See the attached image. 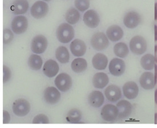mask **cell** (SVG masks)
<instances>
[{
    "label": "cell",
    "instance_id": "6da1fadb",
    "mask_svg": "<svg viewBox=\"0 0 157 128\" xmlns=\"http://www.w3.org/2000/svg\"><path fill=\"white\" fill-rule=\"evenodd\" d=\"M75 30L69 24L63 23L58 26L56 35L58 41L62 43H67L75 37Z\"/></svg>",
    "mask_w": 157,
    "mask_h": 128
},
{
    "label": "cell",
    "instance_id": "7a4b0ae2",
    "mask_svg": "<svg viewBox=\"0 0 157 128\" xmlns=\"http://www.w3.org/2000/svg\"><path fill=\"white\" fill-rule=\"evenodd\" d=\"M129 45L131 51L136 55H142L147 50V42L144 38L140 35L132 38Z\"/></svg>",
    "mask_w": 157,
    "mask_h": 128
},
{
    "label": "cell",
    "instance_id": "3957f363",
    "mask_svg": "<svg viewBox=\"0 0 157 128\" xmlns=\"http://www.w3.org/2000/svg\"><path fill=\"white\" fill-rule=\"evenodd\" d=\"M54 84L58 90L65 92L72 87V79L69 75L63 72L57 76L54 80Z\"/></svg>",
    "mask_w": 157,
    "mask_h": 128
},
{
    "label": "cell",
    "instance_id": "277c9868",
    "mask_svg": "<svg viewBox=\"0 0 157 128\" xmlns=\"http://www.w3.org/2000/svg\"><path fill=\"white\" fill-rule=\"evenodd\" d=\"M13 112L18 117L26 116L30 111V104L24 99H18L13 104Z\"/></svg>",
    "mask_w": 157,
    "mask_h": 128
},
{
    "label": "cell",
    "instance_id": "5b68a950",
    "mask_svg": "<svg viewBox=\"0 0 157 128\" xmlns=\"http://www.w3.org/2000/svg\"><path fill=\"white\" fill-rule=\"evenodd\" d=\"M48 46V42L45 37L38 35L33 38L31 43V50L34 53L41 54L44 53Z\"/></svg>",
    "mask_w": 157,
    "mask_h": 128
},
{
    "label": "cell",
    "instance_id": "8992f818",
    "mask_svg": "<svg viewBox=\"0 0 157 128\" xmlns=\"http://www.w3.org/2000/svg\"><path fill=\"white\" fill-rule=\"evenodd\" d=\"M109 44L107 36L103 33H97L94 34L91 39V45L94 49L102 51L106 49Z\"/></svg>",
    "mask_w": 157,
    "mask_h": 128
},
{
    "label": "cell",
    "instance_id": "52a82bcc",
    "mask_svg": "<svg viewBox=\"0 0 157 128\" xmlns=\"http://www.w3.org/2000/svg\"><path fill=\"white\" fill-rule=\"evenodd\" d=\"M49 12V6L46 2L38 1L36 2L31 8L30 13L36 19H41L45 17Z\"/></svg>",
    "mask_w": 157,
    "mask_h": 128
},
{
    "label": "cell",
    "instance_id": "ba28073f",
    "mask_svg": "<svg viewBox=\"0 0 157 128\" xmlns=\"http://www.w3.org/2000/svg\"><path fill=\"white\" fill-rule=\"evenodd\" d=\"M101 115L103 120L108 122H113L118 116V109L117 107L110 104H106L102 107Z\"/></svg>",
    "mask_w": 157,
    "mask_h": 128
},
{
    "label": "cell",
    "instance_id": "9c48e42d",
    "mask_svg": "<svg viewBox=\"0 0 157 128\" xmlns=\"http://www.w3.org/2000/svg\"><path fill=\"white\" fill-rule=\"evenodd\" d=\"M11 27L13 31L16 34H21L25 33L28 27V21L26 17L19 16L13 20Z\"/></svg>",
    "mask_w": 157,
    "mask_h": 128
},
{
    "label": "cell",
    "instance_id": "30bf717a",
    "mask_svg": "<svg viewBox=\"0 0 157 128\" xmlns=\"http://www.w3.org/2000/svg\"><path fill=\"white\" fill-rule=\"evenodd\" d=\"M109 70L110 74L114 76H120L126 70V64L124 61L119 58H114L110 62Z\"/></svg>",
    "mask_w": 157,
    "mask_h": 128
},
{
    "label": "cell",
    "instance_id": "8fae6325",
    "mask_svg": "<svg viewBox=\"0 0 157 128\" xmlns=\"http://www.w3.org/2000/svg\"><path fill=\"white\" fill-rule=\"evenodd\" d=\"M44 97L47 103L53 105L57 103L61 99V93L56 87H49L46 88L44 92Z\"/></svg>",
    "mask_w": 157,
    "mask_h": 128
},
{
    "label": "cell",
    "instance_id": "7c38bea8",
    "mask_svg": "<svg viewBox=\"0 0 157 128\" xmlns=\"http://www.w3.org/2000/svg\"><path fill=\"white\" fill-rule=\"evenodd\" d=\"M83 21L85 24L90 28H95L99 24V16L97 12L94 10L87 11L83 15Z\"/></svg>",
    "mask_w": 157,
    "mask_h": 128
},
{
    "label": "cell",
    "instance_id": "4fadbf2b",
    "mask_svg": "<svg viewBox=\"0 0 157 128\" xmlns=\"http://www.w3.org/2000/svg\"><path fill=\"white\" fill-rule=\"evenodd\" d=\"M70 49L72 54L77 57L83 56L86 51V46L84 42L76 39L71 42L70 45Z\"/></svg>",
    "mask_w": 157,
    "mask_h": 128
},
{
    "label": "cell",
    "instance_id": "5bb4252c",
    "mask_svg": "<svg viewBox=\"0 0 157 128\" xmlns=\"http://www.w3.org/2000/svg\"><path fill=\"white\" fill-rule=\"evenodd\" d=\"M141 18L140 14L136 12L128 13L124 17V23L126 27L129 29H134L138 26L141 22Z\"/></svg>",
    "mask_w": 157,
    "mask_h": 128
},
{
    "label": "cell",
    "instance_id": "9a60e30c",
    "mask_svg": "<svg viewBox=\"0 0 157 128\" xmlns=\"http://www.w3.org/2000/svg\"><path fill=\"white\" fill-rule=\"evenodd\" d=\"M105 95L106 99L110 102L116 103L122 97V92L117 86L112 84L109 86L105 91Z\"/></svg>",
    "mask_w": 157,
    "mask_h": 128
},
{
    "label": "cell",
    "instance_id": "2e32d148",
    "mask_svg": "<svg viewBox=\"0 0 157 128\" xmlns=\"http://www.w3.org/2000/svg\"><path fill=\"white\" fill-rule=\"evenodd\" d=\"M117 107L118 109V119H124L130 116L132 112V104L128 101L122 100L117 104Z\"/></svg>",
    "mask_w": 157,
    "mask_h": 128
},
{
    "label": "cell",
    "instance_id": "e0dca14e",
    "mask_svg": "<svg viewBox=\"0 0 157 128\" xmlns=\"http://www.w3.org/2000/svg\"><path fill=\"white\" fill-rule=\"evenodd\" d=\"M140 83L141 87L146 90L153 89L157 84L154 74L150 72H146L141 75L140 79Z\"/></svg>",
    "mask_w": 157,
    "mask_h": 128
},
{
    "label": "cell",
    "instance_id": "ac0fdd59",
    "mask_svg": "<svg viewBox=\"0 0 157 128\" xmlns=\"http://www.w3.org/2000/svg\"><path fill=\"white\" fill-rule=\"evenodd\" d=\"M124 96L128 100L136 99L139 93L138 85L134 82H128L125 83L122 88Z\"/></svg>",
    "mask_w": 157,
    "mask_h": 128
},
{
    "label": "cell",
    "instance_id": "d6986e66",
    "mask_svg": "<svg viewBox=\"0 0 157 128\" xmlns=\"http://www.w3.org/2000/svg\"><path fill=\"white\" fill-rule=\"evenodd\" d=\"M59 66L57 62L54 60L49 59L45 62L43 66V72L48 78H53L58 74Z\"/></svg>",
    "mask_w": 157,
    "mask_h": 128
},
{
    "label": "cell",
    "instance_id": "ffe728a7",
    "mask_svg": "<svg viewBox=\"0 0 157 128\" xmlns=\"http://www.w3.org/2000/svg\"><path fill=\"white\" fill-rule=\"evenodd\" d=\"M106 36L111 41H118L123 37L124 31L119 26L112 25L107 29Z\"/></svg>",
    "mask_w": 157,
    "mask_h": 128
},
{
    "label": "cell",
    "instance_id": "44dd1931",
    "mask_svg": "<svg viewBox=\"0 0 157 128\" xmlns=\"http://www.w3.org/2000/svg\"><path fill=\"white\" fill-rule=\"evenodd\" d=\"M29 9L27 0H15L10 7L12 12L16 15L25 14Z\"/></svg>",
    "mask_w": 157,
    "mask_h": 128
},
{
    "label": "cell",
    "instance_id": "7402d4cb",
    "mask_svg": "<svg viewBox=\"0 0 157 128\" xmlns=\"http://www.w3.org/2000/svg\"><path fill=\"white\" fill-rule=\"evenodd\" d=\"M88 101L91 107L99 108L101 107L105 101V98L102 93L98 91L91 92L88 96Z\"/></svg>",
    "mask_w": 157,
    "mask_h": 128
},
{
    "label": "cell",
    "instance_id": "603a6c76",
    "mask_svg": "<svg viewBox=\"0 0 157 128\" xmlns=\"http://www.w3.org/2000/svg\"><path fill=\"white\" fill-rule=\"evenodd\" d=\"M92 64L94 68L98 70H103L108 66L107 57L101 53L96 54L92 59Z\"/></svg>",
    "mask_w": 157,
    "mask_h": 128
},
{
    "label": "cell",
    "instance_id": "cb8c5ba5",
    "mask_svg": "<svg viewBox=\"0 0 157 128\" xmlns=\"http://www.w3.org/2000/svg\"><path fill=\"white\" fill-rule=\"evenodd\" d=\"M109 81L108 75L103 72H98L93 78V86L98 89H102L106 87L109 83Z\"/></svg>",
    "mask_w": 157,
    "mask_h": 128
},
{
    "label": "cell",
    "instance_id": "d4e9b609",
    "mask_svg": "<svg viewBox=\"0 0 157 128\" xmlns=\"http://www.w3.org/2000/svg\"><path fill=\"white\" fill-rule=\"evenodd\" d=\"M87 63L83 58H76L71 63V68L75 73H81L86 70Z\"/></svg>",
    "mask_w": 157,
    "mask_h": 128
},
{
    "label": "cell",
    "instance_id": "484cf974",
    "mask_svg": "<svg viewBox=\"0 0 157 128\" xmlns=\"http://www.w3.org/2000/svg\"><path fill=\"white\" fill-rule=\"evenodd\" d=\"M56 57L60 63L65 64L69 61L70 54L65 47L59 46L56 51Z\"/></svg>",
    "mask_w": 157,
    "mask_h": 128
},
{
    "label": "cell",
    "instance_id": "4316f807",
    "mask_svg": "<svg viewBox=\"0 0 157 128\" xmlns=\"http://www.w3.org/2000/svg\"><path fill=\"white\" fill-rule=\"evenodd\" d=\"M43 64L41 57L38 55H31L28 59V65L29 67L34 71L40 70Z\"/></svg>",
    "mask_w": 157,
    "mask_h": 128
},
{
    "label": "cell",
    "instance_id": "83f0119b",
    "mask_svg": "<svg viewBox=\"0 0 157 128\" xmlns=\"http://www.w3.org/2000/svg\"><path fill=\"white\" fill-rule=\"evenodd\" d=\"M80 18V14L78 11L75 8L69 9L65 15V20L70 25L76 24Z\"/></svg>",
    "mask_w": 157,
    "mask_h": 128
},
{
    "label": "cell",
    "instance_id": "f1b7e54d",
    "mask_svg": "<svg viewBox=\"0 0 157 128\" xmlns=\"http://www.w3.org/2000/svg\"><path fill=\"white\" fill-rule=\"evenodd\" d=\"M142 67L146 70H151L154 68L155 59L151 54H146L142 57L141 59Z\"/></svg>",
    "mask_w": 157,
    "mask_h": 128
},
{
    "label": "cell",
    "instance_id": "f546056e",
    "mask_svg": "<svg viewBox=\"0 0 157 128\" xmlns=\"http://www.w3.org/2000/svg\"><path fill=\"white\" fill-rule=\"evenodd\" d=\"M114 52L117 57L121 58H124L128 56L129 50L126 44L123 42H120L114 46Z\"/></svg>",
    "mask_w": 157,
    "mask_h": 128
},
{
    "label": "cell",
    "instance_id": "4dcf8cb0",
    "mask_svg": "<svg viewBox=\"0 0 157 128\" xmlns=\"http://www.w3.org/2000/svg\"><path fill=\"white\" fill-rule=\"evenodd\" d=\"M82 113L77 109H73L69 112L66 116V120L72 124L78 123L81 120Z\"/></svg>",
    "mask_w": 157,
    "mask_h": 128
},
{
    "label": "cell",
    "instance_id": "1f68e13d",
    "mask_svg": "<svg viewBox=\"0 0 157 128\" xmlns=\"http://www.w3.org/2000/svg\"><path fill=\"white\" fill-rule=\"evenodd\" d=\"M75 6L80 12H84L90 6L89 0H75Z\"/></svg>",
    "mask_w": 157,
    "mask_h": 128
},
{
    "label": "cell",
    "instance_id": "d6a6232c",
    "mask_svg": "<svg viewBox=\"0 0 157 128\" xmlns=\"http://www.w3.org/2000/svg\"><path fill=\"white\" fill-rule=\"evenodd\" d=\"M32 123L33 124H49V120L48 116L44 114H40L34 117Z\"/></svg>",
    "mask_w": 157,
    "mask_h": 128
},
{
    "label": "cell",
    "instance_id": "836d02e7",
    "mask_svg": "<svg viewBox=\"0 0 157 128\" xmlns=\"http://www.w3.org/2000/svg\"><path fill=\"white\" fill-rule=\"evenodd\" d=\"M14 35L11 30L9 29H4L3 34V41L4 44H8L12 41Z\"/></svg>",
    "mask_w": 157,
    "mask_h": 128
},
{
    "label": "cell",
    "instance_id": "e575fe53",
    "mask_svg": "<svg viewBox=\"0 0 157 128\" xmlns=\"http://www.w3.org/2000/svg\"><path fill=\"white\" fill-rule=\"evenodd\" d=\"M12 76V72L8 67L3 66V82L6 83L8 82Z\"/></svg>",
    "mask_w": 157,
    "mask_h": 128
},
{
    "label": "cell",
    "instance_id": "d590c367",
    "mask_svg": "<svg viewBox=\"0 0 157 128\" xmlns=\"http://www.w3.org/2000/svg\"><path fill=\"white\" fill-rule=\"evenodd\" d=\"M10 121V116L9 112L6 111H3V123L8 124Z\"/></svg>",
    "mask_w": 157,
    "mask_h": 128
},
{
    "label": "cell",
    "instance_id": "8d00e7d4",
    "mask_svg": "<svg viewBox=\"0 0 157 128\" xmlns=\"http://www.w3.org/2000/svg\"><path fill=\"white\" fill-rule=\"evenodd\" d=\"M154 68H155V74H154V76H155V82H157V64H155L154 66Z\"/></svg>",
    "mask_w": 157,
    "mask_h": 128
},
{
    "label": "cell",
    "instance_id": "74e56055",
    "mask_svg": "<svg viewBox=\"0 0 157 128\" xmlns=\"http://www.w3.org/2000/svg\"><path fill=\"white\" fill-rule=\"evenodd\" d=\"M155 62L157 63V45L155 46V55H154Z\"/></svg>",
    "mask_w": 157,
    "mask_h": 128
},
{
    "label": "cell",
    "instance_id": "f35d334b",
    "mask_svg": "<svg viewBox=\"0 0 157 128\" xmlns=\"http://www.w3.org/2000/svg\"><path fill=\"white\" fill-rule=\"evenodd\" d=\"M155 20L157 21V2L155 4Z\"/></svg>",
    "mask_w": 157,
    "mask_h": 128
},
{
    "label": "cell",
    "instance_id": "ab89813d",
    "mask_svg": "<svg viewBox=\"0 0 157 128\" xmlns=\"http://www.w3.org/2000/svg\"><path fill=\"white\" fill-rule=\"evenodd\" d=\"M155 41H157V25H155Z\"/></svg>",
    "mask_w": 157,
    "mask_h": 128
},
{
    "label": "cell",
    "instance_id": "60d3db41",
    "mask_svg": "<svg viewBox=\"0 0 157 128\" xmlns=\"http://www.w3.org/2000/svg\"><path fill=\"white\" fill-rule=\"evenodd\" d=\"M155 102L157 104V89L155 91Z\"/></svg>",
    "mask_w": 157,
    "mask_h": 128
},
{
    "label": "cell",
    "instance_id": "b9f144b4",
    "mask_svg": "<svg viewBox=\"0 0 157 128\" xmlns=\"http://www.w3.org/2000/svg\"><path fill=\"white\" fill-rule=\"evenodd\" d=\"M155 124H157V113L155 114Z\"/></svg>",
    "mask_w": 157,
    "mask_h": 128
}]
</instances>
